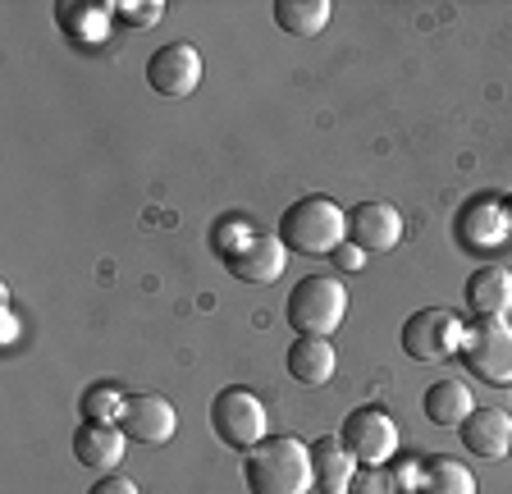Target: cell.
I'll return each mask as SVG.
<instances>
[{"label":"cell","mask_w":512,"mask_h":494,"mask_svg":"<svg viewBox=\"0 0 512 494\" xmlns=\"http://www.w3.org/2000/svg\"><path fill=\"white\" fill-rule=\"evenodd\" d=\"M284 261H288V247L279 234H247L243 243L224 257V266L234 270L243 284H275L284 275Z\"/></svg>","instance_id":"obj_10"},{"label":"cell","mask_w":512,"mask_h":494,"mask_svg":"<svg viewBox=\"0 0 512 494\" xmlns=\"http://www.w3.org/2000/svg\"><path fill=\"white\" fill-rule=\"evenodd\" d=\"M508 389H512V385H508Z\"/></svg>","instance_id":"obj_25"},{"label":"cell","mask_w":512,"mask_h":494,"mask_svg":"<svg viewBox=\"0 0 512 494\" xmlns=\"http://www.w3.org/2000/svg\"><path fill=\"white\" fill-rule=\"evenodd\" d=\"M266 403L252 394V389H220V394L211 398V430L220 435L229 449L238 453H252L256 444L266 440Z\"/></svg>","instance_id":"obj_4"},{"label":"cell","mask_w":512,"mask_h":494,"mask_svg":"<svg viewBox=\"0 0 512 494\" xmlns=\"http://www.w3.org/2000/svg\"><path fill=\"white\" fill-rule=\"evenodd\" d=\"M421 408H426V421H435V426H462L476 412V398L462 380H439V385L426 389Z\"/></svg>","instance_id":"obj_17"},{"label":"cell","mask_w":512,"mask_h":494,"mask_svg":"<svg viewBox=\"0 0 512 494\" xmlns=\"http://www.w3.org/2000/svg\"><path fill=\"white\" fill-rule=\"evenodd\" d=\"M394 476L384 472V467H357V476H352L348 494H394Z\"/></svg>","instance_id":"obj_22"},{"label":"cell","mask_w":512,"mask_h":494,"mask_svg":"<svg viewBox=\"0 0 512 494\" xmlns=\"http://www.w3.org/2000/svg\"><path fill=\"white\" fill-rule=\"evenodd\" d=\"M458 430L467 453L476 458H508L512 453V417L503 408H476Z\"/></svg>","instance_id":"obj_13"},{"label":"cell","mask_w":512,"mask_h":494,"mask_svg":"<svg viewBox=\"0 0 512 494\" xmlns=\"http://www.w3.org/2000/svg\"><path fill=\"white\" fill-rule=\"evenodd\" d=\"M247 494H307L316 485L311 472V444L298 435H266L243 458Z\"/></svg>","instance_id":"obj_1"},{"label":"cell","mask_w":512,"mask_h":494,"mask_svg":"<svg viewBox=\"0 0 512 494\" xmlns=\"http://www.w3.org/2000/svg\"><path fill=\"white\" fill-rule=\"evenodd\" d=\"M403 238V211L394 202H362L348 211V243L362 252H389Z\"/></svg>","instance_id":"obj_11"},{"label":"cell","mask_w":512,"mask_h":494,"mask_svg":"<svg viewBox=\"0 0 512 494\" xmlns=\"http://www.w3.org/2000/svg\"><path fill=\"white\" fill-rule=\"evenodd\" d=\"M339 440L348 444V453L362 467H384L398 453V421L384 408H357V412H348Z\"/></svg>","instance_id":"obj_7"},{"label":"cell","mask_w":512,"mask_h":494,"mask_svg":"<svg viewBox=\"0 0 512 494\" xmlns=\"http://www.w3.org/2000/svg\"><path fill=\"white\" fill-rule=\"evenodd\" d=\"M106 14H119V19L133 23V28H147V23H160L165 5H160V0H151V5H128V0H110Z\"/></svg>","instance_id":"obj_21"},{"label":"cell","mask_w":512,"mask_h":494,"mask_svg":"<svg viewBox=\"0 0 512 494\" xmlns=\"http://www.w3.org/2000/svg\"><path fill=\"white\" fill-rule=\"evenodd\" d=\"M458 357L480 385H512V325L508 321H476L462 334Z\"/></svg>","instance_id":"obj_5"},{"label":"cell","mask_w":512,"mask_h":494,"mask_svg":"<svg viewBox=\"0 0 512 494\" xmlns=\"http://www.w3.org/2000/svg\"><path fill=\"white\" fill-rule=\"evenodd\" d=\"M115 426L133 444H170L174 430H179V412L165 394H128Z\"/></svg>","instance_id":"obj_9"},{"label":"cell","mask_w":512,"mask_h":494,"mask_svg":"<svg viewBox=\"0 0 512 494\" xmlns=\"http://www.w3.org/2000/svg\"><path fill=\"white\" fill-rule=\"evenodd\" d=\"M270 14H275V23L288 37H316L334 19V5L330 0H275Z\"/></svg>","instance_id":"obj_18"},{"label":"cell","mask_w":512,"mask_h":494,"mask_svg":"<svg viewBox=\"0 0 512 494\" xmlns=\"http://www.w3.org/2000/svg\"><path fill=\"white\" fill-rule=\"evenodd\" d=\"M87 494H142V490H138V485H133V481H128V476L110 472V476H101V481H96Z\"/></svg>","instance_id":"obj_24"},{"label":"cell","mask_w":512,"mask_h":494,"mask_svg":"<svg viewBox=\"0 0 512 494\" xmlns=\"http://www.w3.org/2000/svg\"><path fill=\"white\" fill-rule=\"evenodd\" d=\"M462 334H467V325L448 307H421L416 316H407L398 339H403L412 362H444V357H453L462 348Z\"/></svg>","instance_id":"obj_6"},{"label":"cell","mask_w":512,"mask_h":494,"mask_svg":"<svg viewBox=\"0 0 512 494\" xmlns=\"http://www.w3.org/2000/svg\"><path fill=\"white\" fill-rule=\"evenodd\" d=\"M357 467H362V462L352 458L348 444H343L339 435H320V440H311V472H316L320 494H348Z\"/></svg>","instance_id":"obj_14"},{"label":"cell","mask_w":512,"mask_h":494,"mask_svg":"<svg viewBox=\"0 0 512 494\" xmlns=\"http://www.w3.org/2000/svg\"><path fill=\"white\" fill-rule=\"evenodd\" d=\"M334 366H339V353H334L330 339L298 334L288 348V376L298 385H325V380H334Z\"/></svg>","instance_id":"obj_16"},{"label":"cell","mask_w":512,"mask_h":494,"mask_svg":"<svg viewBox=\"0 0 512 494\" xmlns=\"http://www.w3.org/2000/svg\"><path fill=\"white\" fill-rule=\"evenodd\" d=\"M343 316H348V289H343L339 275H307L288 293V325L298 334L330 339L343 325Z\"/></svg>","instance_id":"obj_3"},{"label":"cell","mask_w":512,"mask_h":494,"mask_svg":"<svg viewBox=\"0 0 512 494\" xmlns=\"http://www.w3.org/2000/svg\"><path fill=\"white\" fill-rule=\"evenodd\" d=\"M124 389L115 385V380H96V385L83 389V398H78V412H83V421H119V412H124Z\"/></svg>","instance_id":"obj_20"},{"label":"cell","mask_w":512,"mask_h":494,"mask_svg":"<svg viewBox=\"0 0 512 494\" xmlns=\"http://www.w3.org/2000/svg\"><path fill=\"white\" fill-rule=\"evenodd\" d=\"M366 252L357 243H339L334 247V270H343V275H352V270H362Z\"/></svg>","instance_id":"obj_23"},{"label":"cell","mask_w":512,"mask_h":494,"mask_svg":"<svg viewBox=\"0 0 512 494\" xmlns=\"http://www.w3.org/2000/svg\"><path fill=\"white\" fill-rule=\"evenodd\" d=\"M124 449H128V435L115 426V421H83L74 430V458L83 462L87 472H115L124 462Z\"/></svg>","instance_id":"obj_12"},{"label":"cell","mask_w":512,"mask_h":494,"mask_svg":"<svg viewBox=\"0 0 512 494\" xmlns=\"http://www.w3.org/2000/svg\"><path fill=\"white\" fill-rule=\"evenodd\" d=\"M279 238L302 257H334V247L348 243V215L334 197L307 193L279 215Z\"/></svg>","instance_id":"obj_2"},{"label":"cell","mask_w":512,"mask_h":494,"mask_svg":"<svg viewBox=\"0 0 512 494\" xmlns=\"http://www.w3.org/2000/svg\"><path fill=\"white\" fill-rule=\"evenodd\" d=\"M147 83L160 97H192L202 87V51L192 42H165L147 60Z\"/></svg>","instance_id":"obj_8"},{"label":"cell","mask_w":512,"mask_h":494,"mask_svg":"<svg viewBox=\"0 0 512 494\" xmlns=\"http://www.w3.org/2000/svg\"><path fill=\"white\" fill-rule=\"evenodd\" d=\"M421 494H476V476L453 458H435L421 476Z\"/></svg>","instance_id":"obj_19"},{"label":"cell","mask_w":512,"mask_h":494,"mask_svg":"<svg viewBox=\"0 0 512 494\" xmlns=\"http://www.w3.org/2000/svg\"><path fill=\"white\" fill-rule=\"evenodd\" d=\"M467 307L476 312V321H503L512 312V270L480 266L467 280Z\"/></svg>","instance_id":"obj_15"}]
</instances>
